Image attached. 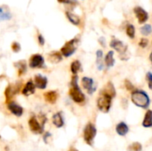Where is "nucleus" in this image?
Masks as SVG:
<instances>
[{
  "mask_svg": "<svg viewBox=\"0 0 152 151\" xmlns=\"http://www.w3.org/2000/svg\"><path fill=\"white\" fill-rule=\"evenodd\" d=\"M152 32V27L150 24H145L143 27H142L141 28V33L143 36H149Z\"/></svg>",
  "mask_w": 152,
  "mask_h": 151,
  "instance_id": "bb28decb",
  "label": "nucleus"
},
{
  "mask_svg": "<svg viewBox=\"0 0 152 151\" xmlns=\"http://www.w3.org/2000/svg\"><path fill=\"white\" fill-rule=\"evenodd\" d=\"M96 64L97 68L99 70H102L104 68V63H103V53L102 50H98L96 52Z\"/></svg>",
  "mask_w": 152,
  "mask_h": 151,
  "instance_id": "dca6fc26",
  "label": "nucleus"
},
{
  "mask_svg": "<svg viewBox=\"0 0 152 151\" xmlns=\"http://www.w3.org/2000/svg\"><path fill=\"white\" fill-rule=\"evenodd\" d=\"M150 60H151V61L152 62V52L151 53V55H150Z\"/></svg>",
  "mask_w": 152,
  "mask_h": 151,
  "instance_id": "e433bc0d",
  "label": "nucleus"
},
{
  "mask_svg": "<svg viewBox=\"0 0 152 151\" xmlns=\"http://www.w3.org/2000/svg\"><path fill=\"white\" fill-rule=\"evenodd\" d=\"M66 15H67L69 20L72 24H74V25H79V23H80V19H79V17H78L77 15H76V14H74V13H72V12H66Z\"/></svg>",
  "mask_w": 152,
  "mask_h": 151,
  "instance_id": "4be33fe9",
  "label": "nucleus"
},
{
  "mask_svg": "<svg viewBox=\"0 0 152 151\" xmlns=\"http://www.w3.org/2000/svg\"><path fill=\"white\" fill-rule=\"evenodd\" d=\"M131 150L133 151H141L142 150V145L139 142H134L130 146Z\"/></svg>",
  "mask_w": 152,
  "mask_h": 151,
  "instance_id": "c85d7f7f",
  "label": "nucleus"
},
{
  "mask_svg": "<svg viewBox=\"0 0 152 151\" xmlns=\"http://www.w3.org/2000/svg\"><path fill=\"white\" fill-rule=\"evenodd\" d=\"M99 42L101 43V45H102L103 47L105 46V38L103 36H102L100 39H99Z\"/></svg>",
  "mask_w": 152,
  "mask_h": 151,
  "instance_id": "f704fd0d",
  "label": "nucleus"
},
{
  "mask_svg": "<svg viewBox=\"0 0 152 151\" xmlns=\"http://www.w3.org/2000/svg\"><path fill=\"white\" fill-rule=\"evenodd\" d=\"M96 132H97L96 128L93 124L89 123L86 125V126L84 130V139L87 144H89V145L93 144L94 139L96 135Z\"/></svg>",
  "mask_w": 152,
  "mask_h": 151,
  "instance_id": "423d86ee",
  "label": "nucleus"
},
{
  "mask_svg": "<svg viewBox=\"0 0 152 151\" xmlns=\"http://www.w3.org/2000/svg\"><path fill=\"white\" fill-rule=\"evenodd\" d=\"M81 83H82L83 87L87 91V93L89 94H93L95 92L96 86H95V84H94V81L93 78L85 77L82 78Z\"/></svg>",
  "mask_w": 152,
  "mask_h": 151,
  "instance_id": "6e6552de",
  "label": "nucleus"
},
{
  "mask_svg": "<svg viewBox=\"0 0 152 151\" xmlns=\"http://www.w3.org/2000/svg\"><path fill=\"white\" fill-rule=\"evenodd\" d=\"M148 44H149V41H148V39L147 38H142L141 40H140V42H139V45L142 47V48H145V47H147L148 46Z\"/></svg>",
  "mask_w": 152,
  "mask_h": 151,
  "instance_id": "7c9ffc66",
  "label": "nucleus"
},
{
  "mask_svg": "<svg viewBox=\"0 0 152 151\" xmlns=\"http://www.w3.org/2000/svg\"><path fill=\"white\" fill-rule=\"evenodd\" d=\"M59 3H62V4H69V0H58Z\"/></svg>",
  "mask_w": 152,
  "mask_h": 151,
  "instance_id": "c9c22d12",
  "label": "nucleus"
},
{
  "mask_svg": "<svg viewBox=\"0 0 152 151\" xmlns=\"http://www.w3.org/2000/svg\"><path fill=\"white\" fill-rule=\"evenodd\" d=\"M81 69V63L78 61H74L70 65V69L73 75H77Z\"/></svg>",
  "mask_w": 152,
  "mask_h": 151,
  "instance_id": "5701e85b",
  "label": "nucleus"
},
{
  "mask_svg": "<svg viewBox=\"0 0 152 151\" xmlns=\"http://www.w3.org/2000/svg\"><path fill=\"white\" fill-rule=\"evenodd\" d=\"M14 93H15L14 89H13L11 85L8 86L7 89H5V92H4V94H5L6 99H7L8 101H9L10 99H12V97L14 95Z\"/></svg>",
  "mask_w": 152,
  "mask_h": 151,
  "instance_id": "cd10ccee",
  "label": "nucleus"
},
{
  "mask_svg": "<svg viewBox=\"0 0 152 151\" xmlns=\"http://www.w3.org/2000/svg\"><path fill=\"white\" fill-rule=\"evenodd\" d=\"M28 125H29L30 130L35 133H42V132L44 130V126L39 124V122L37 120V118L35 117H33L29 119Z\"/></svg>",
  "mask_w": 152,
  "mask_h": 151,
  "instance_id": "9d476101",
  "label": "nucleus"
},
{
  "mask_svg": "<svg viewBox=\"0 0 152 151\" xmlns=\"http://www.w3.org/2000/svg\"><path fill=\"white\" fill-rule=\"evenodd\" d=\"M111 100L112 98L110 96L104 94V93H101L97 101L98 109L103 113H108L111 107Z\"/></svg>",
  "mask_w": 152,
  "mask_h": 151,
  "instance_id": "39448f33",
  "label": "nucleus"
},
{
  "mask_svg": "<svg viewBox=\"0 0 152 151\" xmlns=\"http://www.w3.org/2000/svg\"><path fill=\"white\" fill-rule=\"evenodd\" d=\"M57 98H58V94L54 91H50L45 93V99L49 103H54L57 101Z\"/></svg>",
  "mask_w": 152,
  "mask_h": 151,
  "instance_id": "a211bd4d",
  "label": "nucleus"
},
{
  "mask_svg": "<svg viewBox=\"0 0 152 151\" xmlns=\"http://www.w3.org/2000/svg\"><path fill=\"white\" fill-rule=\"evenodd\" d=\"M35 90H36V85L35 84H33L32 82H28L25 86L23 87L22 89V93L26 96H28V95H31L35 93Z\"/></svg>",
  "mask_w": 152,
  "mask_h": 151,
  "instance_id": "4468645a",
  "label": "nucleus"
},
{
  "mask_svg": "<svg viewBox=\"0 0 152 151\" xmlns=\"http://www.w3.org/2000/svg\"><path fill=\"white\" fill-rule=\"evenodd\" d=\"M146 78L148 81V85H149V88L152 91V73L151 72H148L146 75Z\"/></svg>",
  "mask_w": 152,
  "mask_h": 151,
  "instance_id": "c756f323",
  "label": "nucleus"
},
{
  "mask_svg": "<svg viewBox=\"0 0 152 151\" xmlns=\"http://www.w3.org/2000/svg\"><path fill=\"white\" fill-rule=\"evenodd\" d=\"M53 125H54L56 127H58V128L63 126L64 121H63L61 113L59 112V113H56V114L53 115Z\"/></svg>",
  "mask_w": 152,
  "mask_h": 151,
  "instance_id": "6ab92c4d",
  "label": "nucleus"
},
{
  "mask_svg": "<svg viewBox=\"0 0 152 151\" xmlns=\"http://www.w3.org/2000/svg\"><path fill=\"white\" fill-rule=\"evenodd\" d=\"M101 93H104V94H107L109 96H110L112 99L116 96V90H115V87L113 85V84L111 82H109L105 87L103 88V90L101 92Z\"/></svg>",
  "mask_w": 152,
  "mask_h": 151,
  "instance_id": "ddd939ff",
  "label": "nucleus"
},
{
  "mask_svg": "<svg viewBox=\"0 0 152 151\" xmlns=\"http://www.w3.org/2000/svg\"><path fill=\"white\" fill-rule=\"evenodd\" d=\"M116 131H117V133H118V135H120V136H125V135H126V133H128L129 128H128V126H127V125H126V123L121 122V123H119V124L117 125Z\"/></svg>",
  "mask_w": 152,
  "mask_h": 151,
  "instance_id": "2eb2a0df",
  "label": "nucleus"
},
{
  "mask_svg": "<svg viewBox=\"0 0 152 151\" xmlns=\"http://www.w3.org/2000/svg\"><path fill=\"white\" fill-rule=\"evenodd\" d=\"M48 60H49V61H50V62H52V63L55 64V63L60 62V61L62 60V57H61V53L54 52V53H50V54H49V56H48Z\"/></svg>",
  "mask_w": 152,
  "mask_h": 151,
  "instance_id": "412c9836",
  "label": "nucleus"
},
{
  "mask_svg": "<svg viewBox=\"0 0 152 151\" xmlns=\"http://www.w3.org/2000/svg\"><path fill=\"white\" fill-rule=\"evenodd\" d=\"M77 80H78L77 76V75H74L73 77H72V80H71V87L69 89V95H70L71 99L75 102H77V103H82V102L85 101L86 96L82 93L81 89L79 88L78 84H77Z\"/></svg>",
  "mask_w": 152,
  "mask_h": 151,
  "instance_id": "f03ea898",
  "label": "nucleus"
},
{
  "mask_svg": "<svg viewBox=\"0 0 152 151\" xmlns=\"http://www.w3.org/2000/svg\"><path fill=\"white\" fill-rule=\"evenodd\" d=\"M11 17H12L11 13H10L7 10H5V9H4V8L0 7V20H10V19H11Z\"/></svg>",
  "mask_w": 152,
  "mask_h": 151,
  "instance_id": "b1692460",
  "label": "nucleus"
},
{
  "mask_svg": "<svg viewBox=\"0 0 152 151\" xmlns=\"http://www.w3.org/2000/svg\"><path fill=\"white\" fill-rule=\"evenodd\" d=\"M8 109L16 117H20L22 115V113H23V109L20 105H18L17 103H15V102L9 103L8 104Z\"/></svg>",
  "mask_w": 152,
  "mask_h": 151,
  "instance_id": "f8f14e48",
  "label": "nucleus"
},
{
  "mask_svg": "<svg viewBox=\"0 0 152 151\" xmlns=\"http://www.w3.org/2000/svg\"><path fill=\"white\" fill-rule=\"evenodd\" d=\"M38 42H39V44H40V45H44V44H45V39H44V37H43L42 35H39V36H38Z\"/></svg>",
  "mask_w": 152,
  "mask_h": 151,
  "instance_id": "473e14b6",
  "label": "nucleus"
},
{
  "mask_svg": "<svg viewBox=\"0 0 152 151\" xmlns=\"http://www.w3.org/2000/svg\"><path fill=\"white\" fill-rule=\"evenodd\" d=\"M126 88H127L128 90H132V89L134 88L133 85H132L128 80H126Z\"/></svg>",
  "mask_w": 152,
  "mask_h": 151,
  "instance_id": "72a5a7b5",
  "label": "nucleus"
},
{
  "mask_svg": "<svg viewBox=\"0 0 152 151\" xmlns=\"http://www.w3.org/2000/svg\"><path fill=\"white\" fill-rule=\"evenodd\" d=\"M126 34L130 38H134L135 36V28L133 24H128L126 26Z\"/></svg>",
  "mask_w": 152,
  "mask_h": 151,
  "instance_id": "a878e982",
  "label": "nucleus"
},
{
  "mask_svg": "<svg viewBox=\"0 0 152 151\" xmlns=\"http://www.w3.org/2000/svg\"><path fill=\"white\" fill-rule=\"evenodd\" d=\"M12 51H13L14 53H18V52L20 50V44L17 43V42H13V43L12 44Z\"/></svg>",
  "mask_w": 152,
  "mask_h": 151,
  "instance_id": "2f4dec72",
  "label": "nucleus"
},
{
  "mask_svg": "<svg viewBox=\"0 0 152 151\" xmlns=\"http://www.w3.org/2000/svg\"><path fill=\"white\" fill-rule=\"evenodd\" d=\"M134 12L135 16L138 19L140 23H145L148 20L149 14H148V12L143 8H142L140 6H136V7H134Z\"/></svg>",
  "mask_w": 152,
  "mask_h": 151,
  "instance_id": "1a4fd4ad",
  "label": "nucleus"
},
{
  "mask_svg": "<svg viewBox=\"0 0 152 151\" xmlns=\"http://www.w3.org/2000/svg\"><path fill=\"white\" fill-rule=\"evenodd\" d=\"M15 66L18 69L19 75H22V74L25 73V71H26V62L24 61H19V62L15 63Z\"/></svg>",
  "mask_w": 152,
  "mask_h": 151,
  "instance_id": "393cba45",
  "label": "nucleus"
},
{
  "mask_svg": "<svg viewBox=\"0 0 152 151\" xmlns=\"http://www.w3.org/2000/svg\"><path fill=\"white\" fill-rule=\"evenodd\" d=\"M131 99L134 105L142 109L149 108L151 104V100H150L149 95L142 90L134 91L131 94Z\"/></svg>",
  "mask_w": 152,
  "mask_h": 151,
  "instance_id": "f257e3e1",
  "label": "nucleus"
},
{
  "mask_svg": "<svg viewBox=\"0 0 152 151\" xmlns=\"http://www.w3.org/2000/svg\"><path fill=\"white\" fill-rule=\"evenodd\" d=\"M34 82H35L36 87H37L39 89H45L47 85V83H48L47 78L45 76H42L40 74H37L35 76Z\"/></svg>",
  "mask_w": 152,
  "mask_h": 151,
  "instance_id": "9b49d317",
  "label": "nucleus"
},
{
  "mask_svg": "<svg viewBox=\"0 0 152 151\" xmlns=\"http://www.w3.org/2000/svg\"><path fill=\"white\" fill-rule=\"evenodd\" d=\"M104 62H105V64H106V66L108 68H111V67L114 66L115 59H114V52L113 51H110L107 53V55H106V57L104 59Z\"/></svg>",
  "mask_w": 152,
  "mask_h": 151,
  "instance_id": "f3484780",
  "label": "nucleus"
},
{
  "mask_svg": "<svg viewBox=\"0 0 152 151\" xmlns=\"http://www.w3.org/2000/svg\"><path fill=\"white\" fill-rule=\"evenodd\" d=\"M28 65L32 69H42L45 68L44 57L40 54H34L30 57Z\"/></svg>",
  "mask_w": 152,
  "mask_h": 151,
  "instance_id": "0eeeda50",
  "label": "nucleus"
},
{
  "mask_svg": "<svg viewBox=\"0 0 152 151\" xmlns=\"http://www.w3.org/2000/svg\"><path fill=\"white\" fill-rule=\"evenodd\" d=\"M110 47H112L114 50H116L118 54H119V57L121 60L123 61H127L130 57V54L128 53V50H127V46L120 40L113 37L110 43Z\"/></svg>",
  "mask_w": 152,
  "mask_h": 151,
  "instance_id": "7ed1b4c3",
  "label": "nucleus"
},
{
  "mask_svg": "<svg viewBox=\"0 0 152 151\" xmlns=\"http://www.w3.org/2000/svg\"><path fill=\"white\" fill-rule=\"evenodd\" d=\"M142 125L146 128L151 127L152 126V110H148L145 114Z\"/></svg>",
  "mask_w": 152,
  "mask_h": 151,
  "instance_id": "aec40b11",
  "label": "nucleus"
},
{
  "mask_svg": "<svg viewBox=\"0 0 152 151\" xmlns=\"http://www.w3.org/2000/svg\"><path fill=\"white\" fill-rule=\"evenodd\" d=\"M78 43H79V39L77 37L73 38L69 41H68L61 49V53L64 57H69L71 56L77 50V46H78Z\"/></svg>",
  "mask_w": 152,
  "mask_h": 151,
  "instance_id": "20e7f679",
  "label": "nucleus"
}]
</instances>
